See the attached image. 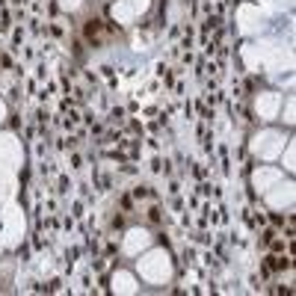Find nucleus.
<instances>
[{"instance_id":"nucleus-1","label":"nucleus","mask_w":296,"mask_h":296,"mask_svg":"<svg viewBox=\"0 0 296 296\" xmlns=\"http://www.w3.org/2000/svg\"><path fill=\"white\" fill-rule=\"evenodd\" d=\"M86 36H89V42H95V45H98V42H101V36H104V24H101V21H89V24H86Z\"/></svg>"}]
</instances>
